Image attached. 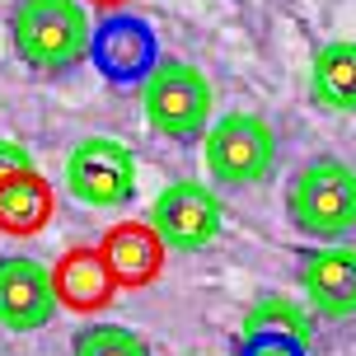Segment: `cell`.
I'll return each mask as SVG.
<instances>
[{
    "mask_svg": "<svg viewBox=\"0 0 356 356\" xmlns=\"http://www.w3.org/2000/svg\"><path fill=\"white\" fill-rule=\"evenodd\" d=\"M10 38L33 71H71L89 56V15L80 0H19Z\"/></svg>",
    "mask_w": 356,
    "mask_h": 356,
    "instance_id": "1",
    "label": "cell"
},
{
    "mask_svg": "<svg viewBox=\"0 0 356 356\" xmlns=\"http://www.w3.org/2000/svg\"><path fill=\"white\" fill-rule=\"evenodd\" d=\"M56 211V193L52 183L29 169V174L0 183V234H38L47 230V220Z\"/></svg>",
    "mask_w": 356,
    "mask_h": 356,
    "instance_id": "11",
    "label": "cell"
},
{
    "mask_svg": "<svg viewBox=\"0 0 356 356\" xmlns=\"http://www.w3.org/2000/svg\"><path fill=\"white\" fill-rule=\"evenodd\" d=\"M211 108H216L211 80L188 61H160L141 85L145 122H150L155 136H169V141H188L197 131H211L207 127Z\"/></svg>",
    "mask_w": 356,
    "mask_h": 356,
    "instance_id": "3",
    "label": "cell"
},
{
    "mask_svg": "<svg viewBox=\"0 0 356 356\" xmlns=\"http://www.w3.org/2000/svg\"><path fill=\"white\" fill-rule=\"evenodd\" d=\"M234 356H309V352H305V338H291V333H239Z\"/></svg>",
    "mask_w": 356,
    "mask_h": 356,
    "instance_id": "15",
    "label": "cell"
},
{
    "mask_svg": "<svg viewBox=\"0 0 356 356\" xmlns=\"http://www.w3.org/2000/svg\"><path fill=\"white\" fill-rule=\"evenodd\" d=\"M66 193L85 207H122L136 193V155L113 136H85L66 155Z\"/></svg>",
    "mask_w": 356,
    "mask_h": 356,
    "instance_id": "6",
    "label": "cell"
},
{
    "mask_svg": "<svg viewBox=\"0 0 356 356\" xmlns=\"http://www.w3.org/2000/svg\"><path fill=\"white\" fill-rule=\"evenodd\" d=\"M202 160L220 188H253L277 164V131L258 113H225L207 131Z\"/></svg>",
    "mask_w": 356,
    "mask_h": 356,
    "instance_id": "4",
    "label": "cell"
},
{
    "mask_svg": "<svg viewBox=\"0 0 356 356\" xmlns=\"http://www.w3.org/2000/svg\"><path fill=\"white\" fill-rule=\"evenodd\" d=\"M71 356H150V342L122 323H85L71 338Z\"/></svg>",
    "mask_w": 356,
    "mask_h": 356,
    "instance_id": "13",
    "label": "cell"
},
{
    "mask_svg": "<svg viewBox=\"0 0 356 356\" xmlns=\"http://www.w3.org/2000/svg\"><path fill=\"white\" fill-rule=\"evenodd\" d=\"M85 5H99V10H118V5H131V0H85Z\"/></svg>",
    "mask_w": 356,
    "mask_h": 356,
    "instance_id": "17",
    "label": "cell"
},
{
    "mask_svg": "<svg viewBox=\"0 0 356 356\" xmlns=\"http://www.w3.org/2000/svg\"><path fill=\"white\" fill-rule=\"evenodd\" d=\"M56 309H61V300L52 286V267L24 258V253L0 258V328L38 333L56 319Z\"/></svg>",
    "mask_w": 356,
    "mask_h": 356,
    "instance_id": "7",
    "label": "cell"
},
{
    "mask_svg": "<svg viewBox=\"0 0 356 356\" xmlns=\"http://www.w3.org/2000/svg\"><path fill=\"white\" fill-rule=\"evenodd\" d=\"M286 216L309 239H342L356 230V169L333 155L309 160L286 188Z\"/></svg>",
    "mask_w": 356,
    "mask_h": 356,
    "instance_id": "2",
    "label": "cell"
},
{
    "mask_svg": "<svg viewBox=\"0 0 356 356\" xmlns=\"http://www.w3.org/2000/svg\"><path fill=\"white\" fill-rule=\"evenodd\" d=\"M239 333H291V338L309 342V319L300 314V305H291L286 296H267L244 314V328Z\"/></svg>",
    "mask_w": 356,
    "mask_h": 356,
    "instance_id": "14",
    "label": "cell"
},
{
    "mask_svg": "<svg viewBox=\"0 0 356 356\" xmlns=\"http://www.w3.org/2000/svg\"><path fill=\"white\" fill-rule=\"evenodd\" d=\"M309 94L333 113H356V42H323L309 61Z\"/></svg>",
    "mask_w": 356,
    "mask_h": 356,
    "instance_id": "12",
    "label": "cell"
},
{
    "mask_svg": "<svg viewBox=\"0 0 356 356\" xmlns=\"http://www.w3.org/2000/svg\"><path fill=\"white\" fill-rule=\"evenodd\" d=\"M29 169H33V155H29L19 141H5V136H0V183L29 174Z\"/></svg>",
    "mask_w": 356,
    "mask_h": 356,
    "instance_id": "16",
    "label": "cell"
},
{
    "mask_svg": "<svg viewBox=\"0 0 356 356\" xmlns=\"http://www.w3.org/2000/svg\"><path fill=\"white\" fill-rule=\"evenodd\" d=\"M99 253H104L108 272L118 277V286H150L164 272V244L160 234L150 230V220H118L108 225V234L99 239Z\"/></svg>",
    "mask_w": 356,
    "mask_h": 356,
    "instance_id": "8",
    "label": "cell"
},
{
    "mask_svg": "<svg viewBox=\"0 0 356 356\" xmlns=\"http://www.w3.org/2000/svg\"><path fill=\"white\" fill-rule=\"evenodd\" d=\"M300 282L323 319L356 314V249H314L300 258Z\"/></svg>",
    "mask_w": 356,
    "mask_h": 356,
    "instance_id": "9",
    "label": "cell"
},
{
    "mask_svg": "<svg viewBox=\"0 0 356 356\" xmlns=\"http://www.w3.org/2000/svg\"><path fill=\"white\" fill-rule=\"evenodd\" d=\"M220 220H225L220 197L207 183H193V178L169 183L150 207V230L160 234V244L169 253H202L207 244H216Z\"/></svg>",
    "mask_w": 356,
    "mask_h": 356,
    "instance_id": "5",
    "label": "cell"
},
{
    "mask_svg": "<svg viewBox=\"0 0 356 356\" xmlns=\"http://www.w3.org/2000/svg\"><path fill=\"white\" fill-rule=\"evenodd\" d=\"M52 286L61 309H75V314H94V309L113 305V296L122 291L99 249H66L52 267Z\"/></svg>",
    "mask_w": 356,
    "mask_h": 356,
    "instance_id": "10",
    "label": "cell"
}]
</instances>
